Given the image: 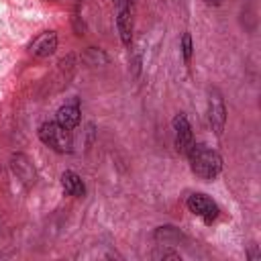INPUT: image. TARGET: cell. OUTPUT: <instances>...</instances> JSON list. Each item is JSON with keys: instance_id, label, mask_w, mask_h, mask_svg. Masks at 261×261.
Segmentation results:
<instances>
[{"instance_id": "obj_1", "label": "cell", "mask_w": 261, "mask_h": 261, "mask_svg": "<svg viewBox=\"0 0 261 261\" xmlns=\"http://www.w3.org/2000/svg\"><path fill=\"white\" fill-rule=\"evenodd\" d=\"M188 157V161H190V167H192V171L200 177V179H206V181H210V179H214L218 173H220V169H222V157L214 151V149H210V147H206V145H192V149H190V153L186 155Z\"/></svg>"}, {"instance_id": "obj_2", "label": "cell", "mask_w": 261, "mask_h": 261, "mask_svg": "<svg viewBox=\"0 0 261 261\" xmlns=\"http://www.w3.org/2000/svg\"><path fill=\"white\" fill-rule=\"evenodd\" d=\"M39 139L43 145L57 153H69L71 151V130L55 122H43L39 126Z\"/></svg>"}, {"instance_id": "obj_3", "label": "cell", "mask_w": 261, "mask_h": 261, "mask_svg": "<svg viewBox=\"0 0 261 261\" xmlns=\"http://www.w3.org/2000/svg\"><path fill=\"white\" fill-rule=\"evenodd\" d=\"M208 122H210V128L214 130V135L220 137L224 130V124H226V104H224L222 94L216 88L208 90Z\"/></svg>"}, {"instance_id": "obj_4", "label": "cell", "mask_w": 261, "mask_h": 261, "mask_svg": "<svg viewBox=\"0 0 261 261\" xmlns=\"http://www.w3.org/2000/svg\"><path fill=\"white\" fill-rule=\"evenodd\" d=\"M186 204H188V210L192 214L200 216L204 222H214L218 218V212H220L218 204L212 198H208L206 194H192Z\"/></svg>"}, {"instance_id": "obj_5", "label": "cell", "mask_w": 261, "mask_h": 261, "mask_svg": "<svg viewBox=\"0 0 261 261\" xmlns=\"http://www.w3.org/2000/svg\"><path fill=\"white\" fill-rule=\"evenodd\" d=\"M173 143H175V151L179 155H188L192 145H194V133H192V126H190V120L186 118V114H175L173 118Z\"/></svg>"}, {"instance_id": "obj_6", "label": "cell", "mask_w": 261, "mask_h": 261, "mask_svg": "<svg viewBox=\"0 0 261 261\" xmlns=\"http://www.w3.org/2000/svg\"><path fill=\"white\" fill-rule=\"evenodd\" d=\"M57 49V33L55 31H43L29 43V53L33 57H49Z\"/></svg>"}, {"instance_id": "obj_7", "label": "cell", "mask_w": 261, "mask_h": 261, "mask_svg": "<svg viewBox=\"0 0 261 261\" xmlns=\"http://www.w3.org/2000/svg\"><path fill=\"white\" fill-rule=\"evenodd\" d=\"M116 29H118L120 41H122L124 45H130V41H133V31H135V16H133V4H130V2H122V4L118 6Z\"/></svg>"}, {"instance_id": "obj_8", "label": "cell", "mask_w": 261, "mask_h": 261, "mask_svg": "<svg viewBox=\"0 0 261 261\" xmlns=\"http://www.w3.org/2000/svg\"><path fill=\"white\" fill-rule=\"evenodd\" d=\"M10 167L14 171V175L24 184V186H33L35 179H37V171H35V165L31 163V159L22 153H14L10 157Z\"/></svg>"}, {"instance_id": "obj_9", "label": "cell", "mask_w": 261, "mask_h": 261, "mask_svg": "<svg viewBox=\"0 0 261 261\" xmlns=\"http://www.w3.org/2000/svg\"><path fill=\"white\" fill-rule=\"evenodd\" d=\"M80 118H82V110H80V104L77 100H73L71 104H65L57 110V122L61 126H65L67 130L75 128L80 124Z\"/></svg>"}, {"instance_id": "obj_10", "label": "cell", "mask_w": 261, "mask_h": 261, "mask_svg": "<svg viewBox=\"0 0 261 261\" xmlns=\"http://www.w3.org/2000/svg\"><path fill=\"white\" fill-rule=\"evenodd\" d=\"M61 188L65 194L75 196V198H82L86 194V184L75 171H63L61 173Z\"/></svg>"}, {"instance_id": "obj_11", "label": "cell", "mask_w": 261, "mask_h": 261, "mask_svg": "<svg viewBox=\"0 0 261 261\" xmlns=\"http://www.w3.org/2000/svg\"><path fill=\"white\" fill-rule=\"evenodd\" d=\"M153 237H155V241H159L163 245H173V243H177L181 239V232L175 226H159Z\"/></svg>"}, {"instance_id": "obj_12", "label": "cell", "mask_w": 261, "mask_h": 261, "mask_svg": "<svg viewBox=\"0 0 261 261\" xmlns=\"http://www.w3.org/2000/svg\"><path fill=\"white\" fill-rule=\"evenodd\" d=\"M192 51H194L192 35H190V33H184V37H181V53H184V61H186V63H190V59H192Z\"/></svg>"}, {"instance_id": "obj_13", "label": "cell", "mask_w": 261, "mask_h": 261, "mask_svg": "<svg viewBox=\"0 0 261 261\" xmlns=\"http://www.w3.org/2000/svg\"><path fill=\"white\" fill-rule=\"evenodd\" d=\"M153 257H155V259H173V261H177V259H179V255H177V253L167 251V249H163V251H155V253H153Z\"/></svg>"}, {"instance_id": "obj_14", "label": "cell", "mask_w": 261, "mask_h": 261, "mask_svg": "<svg viewBox=\"0 0 261 261\" xmlns=\"http://www.w3.org/2000/svg\"><path fill=\"white\" fill-rule=\"evenodd\" d=\"M206 4H210V6H220L222 0H206Z\"/></svg>"}]
</instances>
